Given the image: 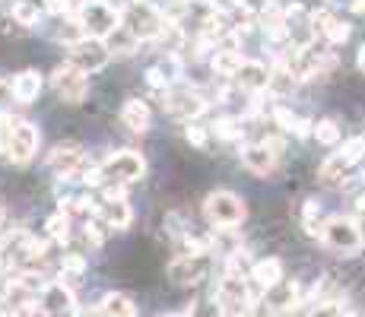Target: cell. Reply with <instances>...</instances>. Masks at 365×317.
Here are the masks:
<instances>
[{
    "label": "cell",
    "mask_w": 365,
    "mask_h": 317,
    "mask_svg": "<svg viewBox=\"0 0 365 317\" xmlns=\"http://www.w3.org/2000/svg\"><path fill=\"white\" fill-rule=\"evenodd\" d=\"M245 216H248V207L232 191H213L203 200V219L216 228H235L245 222Z\"/></svg>",
    "instance_id": "obj_1"
},
{
    "label": "cell",
    "mask_w": 365,
    "mask_h": 317,
    "mask_svg": "<svg viewBox=\"0 0 365 317\" xmlns=\"http://www.w3.org/2000/svg\"><path fill=\"white\" fill-rule=\"evenodd\" d=\"M213 298L222 304V311L232 314V317H251L255 314V295H251L248 283H245L241 276H235V273H226L220 283H216V295Z\"/></svg>",
    "instance_id": "obj_2"
},
{
    "label": "cell",
    "mask_w": 365,
    "mask_h": 317,
    "mask_svg": "<svg viewBox=\"0 0 365 317\" xmlns=\"http://www.w3.org/2000/svg\"><path fill=\"white\" fill-rule=\"evenodd\" d=\"M121 20H124V13L115 10L111 3H105V0H86L80 7V22H83L86 35H92V38H108L111 32L121 29Z\"/></svg>",
    "instance_id": "obj_3"
},
{
    "label": "cell",
    "mask_w": 365,
    "mask_h": 317,
    "mask_svg": "<svg viewBox=\"0 0 365 317\" xmlns=\"http://www.w3.org/2000/svg\"><path fill=\"white\" fill-rule=\"evenodd\" d=\"M321 238L327 248L340 251V254H356L362 248V238H359V226L350 216H331L321 228Z\"/></svg>",
    "instance_id": "obj_4"
},
{
    "label": "cell",
    "mask_w": 365,
    "mask_h": 317,
    "mask_svg": "<svg viewBox=\"0 0 365 317\" xmlns=\"http://www.w3.org/2000/svg\"><path fill=\"white\" fill-rule=\"evenodd\" d=\"M121 26H124L137 42H150V38L162 35V29H166V16H159L150 3H134V7L124 13Z\"/></svg>",
    "instance_id": "obj_5"
},
{
    "label": "cell",
    "mask_w": 365,
    "mask_h": 317,
    "mask_svg": "<svg viewBox=\"0 0 365 317\" xmlns=\"http://www.w3.org/2000/svg\"><path fill=\"white\" fill-rule=\"evenodd\" d=\"M108 57H111V51H108V45H105V38L83 35L80 42L70 45V64L80 67L83 73H96V70H102L105 64H108Z\"/></svg>",
    "instance_id": "obj_6"
},
{
    "label": "cell",
    "mask_w": 365,
    "mask_h": 317,
    "mask_svg": "<svg viewBox=\"0 0 365 317\" xmlns=\"http://www.w3.org/2000/svg\"><path fill=\"white\" fill-rule=\"evenodd\" d=\"M51 86H55V92H57V96H61L67 105L83 102L86 92H90V80H86V73H83L80 67H73L70 61L51 73Z\"/></svg>",
    "instance_id": "obj_7"
},
{
    "label": "cell",
    "mask_w": 365,
    "mask_h": 317,
    "mask_svg": "<svg viewBox=\"0 0 365 317\" xmlns=\"http://www.w3.org/2000/svg\"><path fill=\"white\" fill-rule=\"evenodd\" d=\"M35 152H38V131H35L29 121H16L13 137H10L3 156H7L13 165H26V162H32Z\"/></svg>",
    "instance_id": "obj_8"
},
{
    "label": "cell",
    "mask_w": 365,
    "mask_h": 317,
    "mask_svg": "<svg viewBox=\"0 0 365 317\" xmlns=\"http://www.w3.org/2000/svg\"><path fill=\"white\" fill-rule=\"evenodd\" d=\"M162 108H166L172 117L194 121V117H200L203 111H207V98L200 96V92H194V89H172V92H166Z\"/></svg>",
    "instance_id": "obj_9"
},
{
    "label": "cell",
    "mask_w": 365,
    "mask_h": 317,
    "mask_svg": "<svg viewBox=\"0 0 365 317\" xmlns=\"http://www.w3.org/2000/svg\"><path fill=\"white\" fill-rule=\"evenodd\" d=\"M102 172H105V178H111V181H137V178H143V172H146V162H143V156L140 152H134V149H124V152H117V156H111L108 162H102Z\"/></svg>",
    "instance_id": "obj_10"
},
{
    "label": "cell",
    "mask_w": 365,
    "mask_h": 317,
    "mask_svg": "<svg viewBox=\"0 0 365 317\" xmlns=\"http://www.w3.org/2000/svg\"><path fill=\"white\" fill-rule=\"evenodd\" d=\"M207 270H210L207 254H181L169 263V276L178 286H197L200 279H207Z\"/></svg>",
    "instance_id": "obj_11"
},
{
    "label": "cell",
    "mask_w": 365,
    "mask_h": 317,
    "mask_svg": "<svg viewBox=\"0 0 365 317\" xmlns=\"http://www.w3.org/2000/svg\"><path fill=\"white\" fill-rule=\"evenodd\" d=\"M42 304L51 317H76V298L64 283H48L42 289Z\"/></svg>",
    "instance_id": "obj_12"
},
{
    "label": "cell",
    "mask_w": 365,
    "mask_h": 317,
    "mask_svg": "<svg viewBox=\"0 0 365 317\" xmlns=\"http://www.w3.org/2000/svg\"><path fill=\"white\" fill-rule=\"evenodd\" d=\"M86 158H83V149H80V146L76 143H61V146H55V152H51L48 156V165L55 168L57 175H64V178H73V172L80 165H83Z\"/></svg>",
    "instance_id": "obj_13"
},
{
    "label": "cell",
    "mask_w": 365,
    "mask_h": 317,
    "mask_svg": "<svg viewBox=\"0 0 365 317\" xmlns=\"http://www.w3.org/2000/svg\"><path fill=\"white\" fill-rule=\"evenodd\" d=\"M302 304V289L296 283H276L273 289H267V311L270 314H282Z\"/></svg>",
    "instance_id": "obj_14"
},
{
    "label": "cell",
    "mask_w": 365,
    "mask_h": 317,
    "mask_svg": "<svg viewBox=\"0 0 365 317\" xmlns=\"http://www.w3.org/2000/svg\"><path fill=\"white\" fill-rule=\"evenodd\" d=\"M241 162H245V168H248V172H255V175H270L276 168V152L261 140V143L245 146V152H241Z\"/></svg>",
    "instance_id": "obj_15"
},
{
    "label": "cell",
    "mask_w": 365,
    "mask_h": 317,
    "mask_svg": "<svg viewBox=\"0 0 365 317\" xmlns=\"http://www.w3.org/2000/svg\"><path fill=\"white\" fill-rule=\"evenodd\" d=\"M150 121H152V111L143 98H127L124 108H121V124L131 127L134 133H143L150 131Z\"/></svg>",
    "instance_id": "obj_16"
},
{
    "label": "cell",
    "mask_w": 365,
    "mask_h": 317,
    "mask_svg": "<svg viewBox=\"0 0 365 317\" xmlns=\"http://www.w3.org/2000/svg\"><path fill=\"white\" fill-rule=\"evenodd\" d=\"M235 83L241 86V89H251V92H261L270 86V70L264 67L261 61H245L241 64V70L235 73Z\"/></svg>",
    "instance_id": "obj_17"
},
{
    "label": "cell",
    "mask_w": 365,
    "mask_h": 317,
    "mask_svg": "<svg viewBox=\"0 0 365 317\" xmlns=\"http://www.w3.org/2000/svg\"><path fill=\"white\" fill-rule=\"evenodd\" d=\"M248 276H251V283H255L257 289H273L276 283H282V263L276 260V257L257 260V263H251Z\"/></svg>",
    "instance_id": "obj_18"
},
{
    "label": "cell",
    "mask_w": 365,
    "mask_h": 317,
    "mask_svg": "<svg viewBox=\"0 0 365 317\" xmlns=\"http://www.w3.org/2000/svg\"><path fill=\"white\" fill-rule=\"evenodd\" d=\"M42 92V73L38 70H22L20 76H13V96L16 102L22 105H32Z\"/></svg>",
    "instance_id": "obj_19"
},
{
    "label": "cell",
    "mask_w": 365,
    "mask_h": 317,
    "mask_svg": "<svg viewBox=\"0 0 365 317\" xmlns=\"http://www.w3.org/2000/svg\"><path fill=\"white\" fill-rule=\"evenodd\" d=\"M99 216H102V222L108 228H127L131 226V207H127V197L124 200H102V207H99Z\"/></svg>",
    "instance_id": "obj_20"
},
{
    "label": "cell",
    "mask_w": 365,
    "mask_h": 317,
    "mask_svg": "<svg viewBox=\"0 0 365 317\" xmlns=\"http://www.w3.org/2000/svg\"><path fill=\"white\" fill-rule=\"evenodd\" d=\"M241 64H245L241 51L216 48V54H213V61H210V67H213V73H216V76H226V80H235V73L241 70Z\"/></svg>",
    "instance_id": "obj_21"
},
{
    "label": "cell",
    "mask_w": 365,
    "mask_h": 317,
    "mask_svg": "<svg viewBox=\"0 0 365 317\" xmlns=\"http://www.w3.org/2000/svg\"><path fill=\"white\" fill-rule=\"evenodd\" d=\"M102 311L105 317H137V308H134V302L127 295H121V292H111V295L102 298Z\"/></svg>",
    "instance_id": "obj_22"
},
{
    "label": "cell",
    "mask_w": 365,
    "mask_h": 317,
    "mask_svg": "<svg viewBox=\"0 0 365 317\" xmlns=\"http://www.w3.org/2000/svg\"><path fill=\"white\" fill-rule=\"evenodd\" d=\"M346 168H350V162L343 158V152H334L331 158H324L321 172H317V178L327 181V184H334V181H340L346 175Z\"/></svg>",
    "instance_id": "obj_23"
},
{
    "label": "cell",
    "mask_w": 365,
    "mask_h": 317,
    "mask_svg": "<svg viewBox=\"0 0 365 317\" xmlns=\"http://www.w3.org/2000/svg\"><path fill=\"white\" fill-rule=\"evenodd\" d=\"M13 22H20L22 29H29V26H35L38 22V16H42V10H38V3H32V0H16L13 3Z\"/></svg>",
    "instance_id": "obj_24"
},
{
    "label": "cell",
    "mask_w": 365,
    "mask_h": 317,
    "mask_svg": "<svg viewBox=\"0 0 365 317\" xmlns=\"http://www.w3.org/2000/svg\"><path fill=\"white\" fill-rule=\"evenodd\" d=\"M105 45H108V51H117V54H134V48H137V38H134V35L121 26L117 32L108 35V42H105Z\"/></svg>",
    "instance_id": "obj_25"
},
{
    "label": "cell",
    "mask_w": 365,
    "mask_h": 317,
    "mask_svg": "<svg viewBox=\"0 0 365 317\" xmlns=\"http://www.w3.org/2000/svg\"><path fill=\"white\" fill-rule=\"evenodd\" d=\"M315 140L324 146H337L340 143V127L337 121H331V117H324V121H317L315 124Z\"/></svg>",
    "instance_id": "obj_26"
},
{
    "label": "cell",
    "mask_w": 365,
    "mask_h": 317,
    "mask_svg": "<svg viewBox=\"0 0 365 317\" xmlns=\"http://www.w3.org/2000/svg\"><path fill=\"white\" fill-rule=\"evenodd\" d=\"M302 226H305V232H308V235H321L324 222H321V209H317L315 200H305V207H302Z\"/></svg>",
    "instance_id": "obj_27"
},
{
    "label": "cell",
    "mask_w": 365,
    "mask_h": 317,
    "mask_svg": "<svg viewBox=\"0 0 365 317\" xmlns=\"http://www.w3.org/2000/svg\"><path fill=\"white\" fill-rule=\"evenodd\" d=\"M216 137L220 140H241V121H235V117H216V124H213Z\"/></svg>",
    "instance_id": "obj_28"
},
{
    "label": "cell",
    "mask_w": 365,
    "mask_h": 317,
    "mask_svg": "<svg viewBox=\"0 0 365 317\" xmlns=\"http://www.w3.org/2000/svg\"><path fill=\"white\" fill-rule=\"evenodd\" d=\"M45 228H48V238H55V242H67L70 238V219H67V213H57V216H51L48 222H45Z\"/></svg>",
    "instance_id": "obj_29"
},
{
    "label": "cell",
    "mask_w": 365,
    "mask_h": 317,
    "mask_svg": "<svg viewBox=\"0 0 365 317\" xmlns=\"http://www.w3.org/2000/svg\"><path fill=\"white\" fill-rule=\"evenodd\" d=\"M226 311H222V304L216 302V298H203V302H194L191 311H187V317H222Z\"/></svg>",
    "instance_id": "obj_30"
},
{
    "label": "cell",
    "mask_w": 365,
    "mask_h": 317,
    "mask_svg": "<svg viewBox=\"0 0 365 317\" xmlns=\"http://www.w3.org/2000/svg\"><path fill=\"white\" fill-rule=\"evenodd\" d=\"M185 140H187L191 146H197V149H203V146H207V127H200V124H194V121H187Z\"/></svg>",
    "instance_id": "obj_31"
},
{
    "label": "cell",
    "mask_w": 365,
    "mask_h": 317,
    "mask_svg": "<svg viewBox=\"0 0 365 317\" xmlns=\"http://www.w3.org/2000/svg\"><path fill=\"white\" fill-rule=\"evenodd\" d=\"M61 270L64 273H70V276H83L86 273V257L83 254H64Z\"/></svg>",
    "instance_id": "obj_32"
},
{
    "label": "cell",
    "mask_w": 365,
    "mask_h": 317,
    "mask_svg": "<svg viewBox=\"0 0 365 317\" xmlns=\"http://www.w3.org/2000/svg\"><path fill=\"white\" fill-rule=\"evenodd\" d=\"M13 127H16L13 117L0 111V152H7V143H10V137H13Z\"/></svg>",
    "instance_id": "obj_33"
},
{
    "label": "cell",
    "mask_w": 365,
    "mask_h": 317,
    "mask_svg": "<svg viewBox=\"0 0 365 317\" xmlns=\"http://www.w3.org/2000/svg\"><path fill=\"white\" fill-rule=\"evenodd\" d=\"M273 121L282 127V131H289V133H292V131H296V121H299V117H292L286 108H273Z\"/></svg>",
    "instance_id": "obj_34"
},
{
    "label": "cell",
    "mask_w": 365,
    "mask_h": 317,
    "mask_svg": "<svg viewBox=\"0 0 365 317\" xmlns=\"http://www.w3.org/2000/svg\"><path fill=\"white\" fill-rule=\"evenodd\" d=\"M45 10H48V13H70V10H73V0H45Z\"/></svg>",
    "instance_id": "obj_35"
},
{
    "label": "cell",
    "mask_w": 365,
    "mask_h": 317,
    "mask_svg": "<svg viewBox=\"0 0 365 317\" xmlns=\"http://www.w3.org/2000/svg\"><path fill=\"white\" fill-rule=\"evenodd\" d=\"M13 83H10V80H3V76H0V105H10L13 102Z\"/></svg>",
    "instance_id": "obj_36"
},
{
    "label": "cell",
    "mask_w": 365,
    "mask_h": 317,
    "mask_svg": "<svg viewBox=\"0 0 365 317\" xmlns=\"http://www.w3.org/2000/svg\"><path fill=\"white\" fill-rule=\"evenodd\" d=\"M86 242H90L92 248L102 244V232H99V226H86Z\"/></svg>",
    "instance_id": "obj_37"
},
{
    "label": "cell",
    "mask_w": 365,
    "mask_h": 317,
    "mask_svg": "<svg viewBox=\"0 0 365 317\" xmlns=\"http://www.w3.org/2000/svg\"><path fill=\"white\" fill-rule=\"evenodd\" d=\"M210 3H213V10H220V13H229V10L241 7L238 0H210Z\"/></svg>",
    "instance_id": "obj_38"
},
{
    "label": "cell",
    "mask_w": 365,
    "mask_h": 317,
    "mask_svg": "<svg viewBox=\"0 0 365 317\" xmlns=\"http://www.w3.org/2000/svg\"><path fill=\"white\" fill-rule=\"evenodd\" d=\"M238 3H241L245 10H248V13H255V10L264 7V0H238Z\"/></svg>",
    "instance_id": "obj_39"
},
{
    "label": "cell",
    "mask_w": 365,
    "mask_h": 317,
    "mask_svg": "<svg viewBox=\"0 0 365 317\" xmlns=\"http://www.w3.org/2000/svg\"><path fill=\"white\" fill-rule=\"evenodd\" d=\"M356 226H359V238H362V244H365V209H359Z\"/></svg>",
    "instance_id": "obj_40"
},
{
    "label": "cell",
    "mask_w": 365,
    "mask_h": 317,
    "mask_svg": "<svg viewBox=\"0 0 365 317\" xmlns=\"http://www.w3.org/2000/svg\"><path fill=\"white\" fill-rule=\"evenodd\" d=\"M356 67L365 73V45H362V48H359V54H356Z\"/></svg>",
    "instance_id": "obj_41"
},
{
    "label": "cell",
    "mask_w": 365,
    "mask_h": 317,
    "mask_svg": "<svg viewBox=\"0 0 365 317\" xmlns=\"http://www.w3.org/2000/svg\"><path fill=\"white\" fill-rule=\"evenodd\" d=\"M0 263H3V244H0Z\"/></svg>",
    "instance_id": "obj_42"
},
{
    "label": "cell",
    "mask_w": 365,
    "mask_h": 317,
    "mask_svg": "<svg viewBox=\"0 0 365 317\" xmlns=\"http://www.w3.org/2000/svg\"><path fill=\"white\" fill-rule=\"evenodd\" d=\"M0 219H3V209H0Z\"/></svg>",
    "instance_id": "obj_43"
},
{
    "label": "cell",
    "mask_w": 365,
    "mask_h": 317,
    "mask_svg": "<svg viewBox=\"0 0 365 317\" xmlns=\"http://www.w3.org/2000/svg\"><path fill=\"white\" fill-rule=\"evenodd\" d=\"M324 3H331V0H324Z\"/></svg>",
    "instance_id": "obj_44"
}]
</instances>
